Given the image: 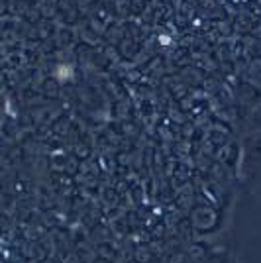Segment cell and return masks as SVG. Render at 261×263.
Masks as SVG:
<instances>
[{
	"label": "cell",
	"mask_w": 261,
	"mask_h": 263,
	"mask_svg": "<svg viewBox=\"0 0 261 263\" xmlns=\"http://www.w3.org/2000/svg\"><path fill=\"white\" fill-rule=\"evenodd\" d=\"M73 75H75V71H73V67L71 65L57 67V79H59V81H67V79H71Z\"/></svg>",
	"instance_id": "2"
},
{
	"label": "cell",
	"mask_w": 261,
	"mask_h": 263,
	"mask_svg": "<svg viewBox=\"0 0 261 263\" xmlns=\"http://www.w3.org/2000/svg\"><path fill=\"white\" fill-rule=\"evenodd\" d=\"M159 42H161V44H163V45L171 44V40H167V35H161V37H159Z\"/></svg>",
	"instance_id": "3"
},
{
	"label": "cell",
	"mask_w": 261,
	"mask_h": 263,
	"mask_svg": "<svg viewBox=\"0 0 261 263\" xmlns=\"http://www.w3.org/2000/svg\"><path fill=\"white\" fill-rule=\"evenodd\" d=\"M241 179L246 185L257 183L261 179V132H255L244 142V159H241Z\"/></svg>",
	"instance_id": "1"
}]
</instances>
